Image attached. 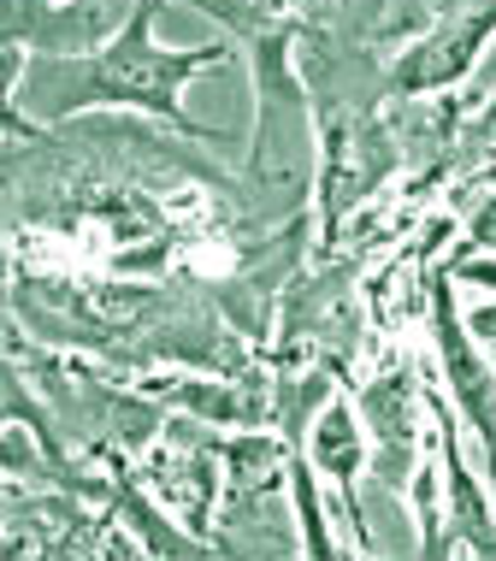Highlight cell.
<instances>
[{"label": "cell", "mask_w": 496, "mask_h": 561, "mask_svg": "<svg viewBox=\"0 0 496 561\" xmlns=\"http://www.w3.org/2000/svg\"><path fill=\"white\" fill-rule=\"evenodd\" d=\"M165 0H137L125 24L101 42L95 54H30L24 78L7 83V113L42 118H78L89 107H118V113H148L160 125L195 136V142H231L214 125H195L184 113V89L214 66H231L224 42H201V48H165L154 36Z\"/></svg>", "instance_id": "1"}, {"label": "cell", "mask_w": 496, "mask_h": 561, "mask_svg": "<svg viewBox=\"0 0 496 561\" xmlns=\"http://www.w3.org/2000/svg\"><path fill=\"white\" fill-rule=\"evenodd\" d=\"M355 408L367 420V437H372V479L384 484L390 496H408V484L426 461V449L438 444V426L431 420V402H426V378H419V360L414 355H384L379 367L360 378L355 390Z\"/></svg>", "instance_id": "2"}, {"label": "cell", "mask_w": 496, "mask_h": 561, "mask_svg": "<svg viewBox=\"0 0 496 561\" xmlns=\"http://www.w3.org/2000/svg\"><path fill=\"white\" fill-rule=\"evenodd\" d=\"M130 467H137V479L148 484L154 503L172 508L189 533L214 538V520L224 503V432L219 426H207L195 414H172L165 432Z\"/></svg>", "instance_id": "3"}, {"label": "cell", "mask_w": 496, "mask_h": 561, "mask_svg": "<svg viewBox=\"0 0 496 561\" xmlns=\"http://www.w3.org/2000/svg\"><path fill=\"white\" fill-rule=\"evenodd\" d=\"M426 337H431V355H438L443 397L455 402V414L473 426L478 449H485V467L496 473V367H491L485 343L473 337L468 313H461V301H455V272H449V261L431 266Z\"/></svg>", "instance_id": "4"}, {"label": "cell", "mask_w": 496, "mask_h": 561, "mask_svg": "<svg viewBox=\"0 0 496 561\" xmlns=\"http://www.w3.org/2000/svg\"><path fill=\"white\" fill-rule=\"evenodd\" d=\"M491 42H496V0H455L443 19H431L408 48L390 59L384 101H419V95L461 89L478 71Z\"/></svg>", "instance_id": "5"}, {"label": "cell", "mask_w": 496, "mask_h": 561, "mask_svg": "<svg viewBox=\"0 0 496 561\" xmlns=\"http://www.w3.org/2000/svg\"><path fill=\"white\" fill-rule=\"evenodd\" d=\"M426 402H431L438 461H443V556L496 561V508H491V491L468 467V449H461V432H455V402L438 385H426Z\"/></svg>", "instance_id": "6"}, {"label": "cell", "mask_w": 496, "mask_h": 561, "mask_svg": "<svg viewBox=\"0 0 496 561\" xmlns=\"http://www.w3.org/2000/svg\"><path fill=\"white\" fill-rule=\"evenodd\" d=\"M302 449H308V461L320 467V479H331V491H337L343 520H349V533H355V550L372 556L379 543H372L367 508H360V473H372V437H367V420H360L349 390H337V397L313 414Z\"/></svg>", "instance_id": "7"}, {"label": "cell", "mask_w": 496, "mask_h": 561, "mask_svg": "<svg viewBox=\"0 0 496 561\" xmlns=\"http://www.w3.org/2000/svg\"><path fill=\"white\" fill-rule=\"evenodd\" d=\"M137 12V0H7V48L89 54Z\"/></svg>", "instance_id": "8"}, {"label": "cell", "mask_w": 496, "mask_h": 561, "mask_svg": "<svg viewBox=\"0 0 496 561\" xmlns=\"http://www.w3.org/2000/svg\"><path fill=\"white\" fill-rule=\"evenodd\" d=\"M496 154V89L473 101V113L461 118V136H455V160H449V178H473L478 165Z\"/></svg>", "instance_id": "9"}, {"label": "cell", "mask_w": 496, "mask_h": 561, "mask_svg": "<svg viewBox=\"0 0 496 561\" xmlns=\"http://www.w3.org/2000/svg\"><path fill=\"white\" fill-rule=\"evenodd\" d=\"M468 325H473V337L485 348H496V301H478V308L468 313Z\"/></svg>", "instance_id": "10"}, {"label": "cell", "mask_w": 496, "mask_h": 561, "mask_svg": "<svg viewBox=\"0 0 496 561\" xmlns=\"http://www.w3.org/2000/svg\"><path fill=\"white\" fill-rule=\"evenodd\" d=\"M473 178H478V184H496V154H491L485 165H478V172H473ZM455 184H461V178H455Z\"/></svg>", "instance_id": "11"}]
</instances>
